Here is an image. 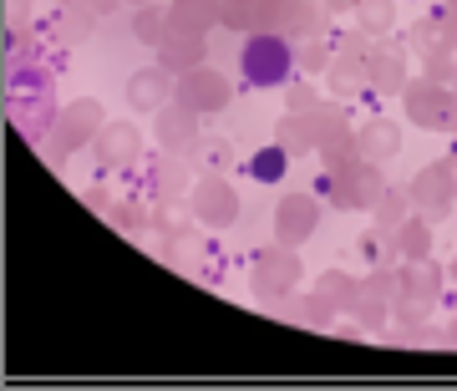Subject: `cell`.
<instances>
[{
  "mask_svg": "<svg viewBox=\"0 0 457 391\" xmlns=\"http://www.w3.org/2000/svg\"><path fill=\"white\" fill-rule=\"evenodd\" d=\"M107 224H112L117 234H147V229H153V209L137 204V198H117L112 213H107Z\"/></svg>",
  "mask_w": 457,
  "mask_h": 391,
  "instance_id": "31",
  "label": "cell"
},
{
  "mask_svg": "<svg viewBox=\"0 0 457 391\" xmlns=\"http://www.w3.org/2000/svg\"><path fill=\"white\" fill-rule=\"evenodd\" d=\"M381 194H386V173H381V163H366V158H361L356 168L330 173V198H336V209H345V213L376 209V198Z\"/></svg>",
  "mask_w": 457,
  "mask_h": 391,
  "instance_id": "8",
  "label": "cell"
},
{
  "mask_svg": "<svg viewBox=\"0 0 457 391\" xmlns=\"http://www.w3.org/2000/svg\"><path fill=\"white\" fill-rule=\"evenodd\" d=\"M351 320H356V326H366V330L376 336V330H386V320H392V300H381V295L361 290L356 305H351Z\"/></svg>",
  "mask_w": 457,
  "mask_h": 391,
  "instance_id": "33",
  "label": "cell"
},
{
  "mask_svg": "<svg viewBox=\"0 0 457 391\" xmlns=\"http://www.w3.org/2000/svg\"><path fill=\"white\" fill-rule=\"evenodd\" d=\"M320 5H326L330 16H351L356 11V0H320Z\"/></svg>",
  "mask_w": 457,
  "mask_h": 391,
  "instance_id": "45",
  "label": "cell"
},
{
  "mask_svg": "<svg viewBox=\"0 0 457 391\" xmlns=\"http://www.w3.org/2000/svg\"><path fill=\"white\" fill-rule=\"evenodd\" d=\"M402 112L411 128L427 132H457V92L447 82H407L402 87Z\"/></svg>",
  "mask_w": 457,
  "mask_h": 391,
  "instance_id": "3",
  "label": "cell"
},
{
  "mask_svg": "<svg viewBox=\"0 0 457 391\" xmlns=\"http://www.w3.org/2000/svg\"><path fill=\"white\" fill-rule=\"evenodd\" d=\"M102 128H107L102 102H92V97L66 102L62 112H56V128H51V147H41V153L51 158V168H66V158H71L77 147H92V143H97Z\"/></svg>",
  "mask_w": 457,
  "mask_h": 391,
  "instance_id": "2",
  "label": "cell"
},
{
  "mask_svg": "<svg viewBox=\"0 0 457 391\" xmlns=\"http://www.w3.org/2000/svg\"><path fill=\"white\" fill-rule=\"evenodd\" d=\"M427 315H432L427 300H407V295H396V300H392V320L402 330H427Z\"/></svg>",
  "mask_w": 457,
  "mask_h": 391,
  "instance_id": "37",
  "label": "cell"
},
{
  "mask_svg": "<svg viewBox=\"0 0 457 391\" xmlns=\"http://www.w3.org/2000/svg\"><path fill=\"white\" fill-rule=\"evenodd\" d=\"M173 102H183V107H194L198 117L209 112H224L228 102H234V87H228V77L219 71V66H194V71H183L179 87H173Z\"/></svg>",
  "mask_w": 457,
  "mask_h": 391,
  "instance_id": "7",
  "label": "cell"
},
{
  "mask_svg": "<svg viewBox=\"0 0 457 391\" xmlns=\"http://www.w3.org/2000/svg\"><path fill=\"white\" fill-rule=\"evenodd\" d=\"M279 92H285V112H315V107L326 102L315 82H295V77H290L285 87H279Z\"/></svg>",
  "mask_w": 457,
  "mask_h": 391,
  "instance_id": "36",
  "label": "cell"
},
{
  "mask_svg": "<svg viewBox=\"0 0 457 391\" xmlns=\"http://www.w3.org/2000/svg\"><path fill=\"white\" fill-rule=\"evenodd\" d=\"M173 87H179V77L168 71V66H137L128 77V102L132 112H158V107H168L173 102Z\"/></svg>",
  "mask_w": 457,
  "mask_h": 391,
  "instance_id": "12",
  "label": "cell"
},
{
  "mask_svg": "<svg viewBox=\"0 0 457 391\" xmlns=\"http://www.w3.org/2000/svg\"><path fill=\"white\" fill-rule=\"evenodd\" d=\"M5 26H31V0H5Z\"/></svg>",
  "mask_w": 457,
  "mask_h": 391,
  "instance_id": "43",
  "label": "cell"
},
{
  "mask_svg": "<svg viewBox=\"0 0 457 391\" xmlns=\"http://www.w3.org/2000/svg\"><path fill=\"white\" fill-rule=\"evenodd\" d=\"M188 209H194V219L204 229L224 234V229L239 224V188H234L224 173H209V179H198L194 188H188Z\"/></svg>",
  "mask_w": 457,
  "mask_h": 391,
  "instance_id": "6",
  "label": "cell"
},
{
  "mask_svg": "<svg viewBox=\"0 0 457 391\" xmlns=\"http://www.w3.org/2000/svg\"><path fill=\"white\" fill-rule=\"evenodd\" d=\"M361 254L371 264H386L396 254V245H392V234H381V229H371V234H361Z\"/></svg>",
  "mask_w": 457,
  "mask_h": 391,
  "instance_id": "41",
  "label": "cell"
},
{
  "mask_svg": "<svg viewBox=\"0 0 457 391\" xmlns=\"http://www.w3.org/2000/svg\"><path fill=\"white\" fill-rule=\"evenodd\" d=\"M447 158H453V163H457V147H453V153H447Z\"/></svg>",
  "mask_w": 457,
  "mask_h": 391,
  "instance_id": "49",
  "label": "cell"
},
{
  "mask_svg": "<svg viewBox=\"0 0 457 391\" xmlns=\"http://www.w3.org/2000/svg\"><path fill=\"white\" fill-rule=\"evenodd\" d=\"M315 224H320V198L315 194H285L275 204V239L279 245L300 249L315 234Z\"/></svg>",
  "mask_w": 457,
  "mask_h": 391,
  "instance_id": "10",
  "label": "cell"
},
{
  "mask_svg": "<svg viewBox=\"0 0 457 391\" xmlns=\"http://www.w3.org/2000/svg\"><path fill=\"white\" fill-rule=\"evenodd\" d=\"M447 275H453V279H457V260H453V264H447Z\"/></svg>",
  "mask_w": 457,
  "mask_h": 391,
  "instance_id": "47",
  "label": "cell"
},
{
  "mask_svg": "<svg viewBox=\"0 0 457 391\" xmlns=\"http://www.w3.org/2000/svg\"><path fill=\"white\" fill-rule=\"evenodd\" d=\"M77 5H82V11H87L92 21H107V16L117 11V5H122V0H77Z\"/></svg>",
  "mask_w": 457,
  "mask_h": 391,
  "instance_id": "44",
  "label": "cell"
},
{
  "mask_svg": "<svg viewBox=\"0 0 457 391\" xmlns=\"http://www.w3.org/2000/svg\"><path fill=\"white\" fill-rule=\"evenodd\" d=\"M315 290L336 305V315H351V305H356V295H361V279L351 270H326V275L315 279Z\"/></svg>",
  "mask_w": 457,
  "mask_h": 391,
  "instance_id": "25",
  "label": "cell"
},
{
  "mask_svg": "<svg viewBox=\"0 0 457 391\" xmlns=\"http://www.w3.org/2000/svg\"><path fill=\"white\" fill-rule=\"evenodd\" d=\"M285 320H295V326H305V330H336V305L320 290L295 295V300H285Z\"/></svg>",
  "mask_w": 457,
  "mask_h": 391,
  "instance_id": "22",
  "label": "cell"
},
{
  "mask_svg": "<svg viewBox=\"0 0 457 391\" xmlns=\"http://www.w3.org/2000/svg\"><path fill=\"white\" fill-rule=\"evenodd\" d=\"M275 143L290 153V158H305V153H315L320 147V132H315V117L311 112H285L275 122Z\"/></svg>",
  "mask_w": 457,
  "mask_h": 391,
  "instance_id": "21",
  "label": "cell"
},
{
  "mask_svg": "<svg viewBox=\"0 0 457 391\" xmlns=\"http://www.w3.org/2000/svg\"><path fill=\"white\" fill-rule=\"evenodd\" d=\"M158 51V66H168L173 77H183V71H194V66L209 62V41L204 36H179V31H168L163 36V46H153Z\"/></svg>",
  "mask_w": 457,
  "mask_h": 391,
  "instance_id": "20",
  "label": "cell"
},
{
  "mask_svg": "<svg viewBox=\"0 0 457 391\" xmlns=\"http://www.w3.org/2000/svg\"><path fill=\"white\" fill-rule=\"evenodd\" d=\"M239 77H245L254 92L285 87L295 77V41L279 36V31H249L245 46H239Z\"/></svg>",
  "mask_w": 457,
  "mask_h": 391,
  "instance_id": "1",
  "label": "cell"
},
{
  "mask_svg": "<svg viewBox=\"0 0 457 391\" xmlns=\"http://www.w3.org/2000/svg\"><path fill=\"white\" fill-rule=\"evenodd\" d=\"M82 204H87L92 213H102V219H107L117 198H112V188H102V183H87V188H82Z\"/></svg>",
  "mask_w": 457,
  "mask_h": 391,
  "instance_id": "42",
  "label": "cell"
},
{
  "mask_svg": "<svg viewBox=\"0 0 457 391\" xmlns=\"http://www.w3.org/2000/svg\"><path fill=\"white\" fill-rule=\"evenodd\" d=\"M188 188H194V168L183 163V153L147 158V194L153 198H188Z\"/></svg>",
  "mask_w": 457,
  "mask_h": 391,
  "instance_id": "14",
  "label": "cell"
},
{
  "mask_svg": "<svg viewBox=\"0 0 457 391\" xmlns=\"http://www.w3.org/2000/svg\"><path fill=\"white\" fill-rule=\"evenodd\" d=\"M300 279H305V264H300V254L290 245H279V239H275V249H260L254 264H249V285H254L260 300H285V295L300 290Z\"/></svg>",
  "mask_w": 457,
  "mask_h": 391,
  "instance_id": "5",
  "label": "cell"
},
{
  "mask_svg": "<svg viewBox=\"0 0 457 391\" xmlns=\"http://www.w3.org/2000/svg\"><path fill=\"white\" fill-rule=\"evenodd\" d=\"M320 153V163H326V173H345V168L361 163V147H356V128L336 132V137H326V143L315 147Z\"/></svg>",
  "mask_w": 457,
  "mask_h": 391,
  "instance_id": "27",
  "label": "cell"
},
{
  "mask_svg": "<svg viewBox=\"0 0 457 391\" xmlns=\"http://www.w3.org/2000/svg\"><path fill=\"white\" fill-rule=\"evenodd\" d=\"M285 168H290V153L275 143V147H260V153L245 163V173L254 183H279V179H285Z\"/></svg>",
  "mask_w": 457,
  "mask_h": 391,
  "instance_id": "32",
  "label": "cell"
},
{
  "mask_svg": "<svg viewBox=\"0 0 457 391\" xmlns=\"http://www.w3.org/2000/svg\"><path fill=\"white\" fill-rule=\"evenodd\" d=\"M56 112L62 107H51V92H11V128H21L41 147V132L56 128Z\"/></svg>",
  "mask_w": 457,
  "mask_h": 391,
  "instance_id": "13",
  "label": "cell"
},
{
  "mask_svg": "<svg viewBox=\"0 0 457 391\" xmlns=\"http://www.w3.org/2000/svg\"><path fill=\"white\" fill-rule=\"evenodd\" d=\"M153 137H158L163 153H188V147L204 137V132H198V112L194 107H183V102L158 107V112H153Z\"/></svg>",
  "mask_w": 457,
  "mask_h": 391,
  "instance_id": "11",
  "label": "cell"
},
{
  "mask_svg": "<svg viewBox=\"0 0 457 391\" xmlns=\"http://www.w3.org/2000/svg\"><path fill=\"white\" fill-rule=\"evenodd\" d=\"M188 168H194L198 179L234 168V143H224V137H198V143L188 147Z\"/></svg>",
  "mask_w": 457,
  "mask_h": 391,
  "instance_id": "23",
  "label": "cell"
},
{
  "mask_svg": "<svg viewBox=\"0 0 457 391\" xmlns=\"http://www.w3.org/2000/svg\"><path fill=\"white\" fill-rule=\"evenodd\" d=\"M356 31H366L371 41H381V36L396 26V0H356Z\"/></svg>",
  "mask_w": 457,
  "mask_h": 391,
  "instance_id": "26",
  "label": "cell"
},
{
  "mask_svg": "<svg viewBox=\"0 0 457 391\" xmlns=\"http://www.w3.org/2000/svg\"><path fill=\"white\" fill-rule=\"evenodd\" d=\"M442 345H457V320L447 326V336H442Z\"/></svg>",
  "mask_w": 457,
  "mask_h": 391,
  "instance_id": "46",
  "label": "cell"
},
{
  "mask_svg": "<svg viewBox=\"0 0 457 391\" xmlns=\"http://www.w3.org/2000/svg\"><path fill=\"white\" fill-rule=\"evenodd\" d=\"M407 194H411V209L437 229L442 219L457 209V163L453 158H437V163L417 168V179L407 183Z\"/></svg>",
  "mask_w": 457,
  "mask_h": 391,
  "instance_id": "4",
  "label": "cell"
},
{
  "mask_svg": "<svg viewBox=\"0 0 457 391\" xmlns=\"http://www.w3.org/2000/svg\"><path fill=\"white\" fill-rule=\"evenodd\" d=\"M132 36H137L143 46H163V36H168V11H158V5H143V11L132 16Z\"/></svg>",
  "mask_w": 457,
  "mask_h": 391,
  "instance_id": "34",
  "label": "cell"
},
{
  "mask_svg": "<svg viewBox=\"0 0 457 391\" xmlns=\"http://www.w3.org/2000/svg\"><path fill=\"white\" fill-rule=\"evenodd\" d=\"M447 87H453V92H457V71H453V82H447Z\"/></svg>",
  "mask_w": 457,
  "mask_h": 391,
  "instance_id": "48",
  "label": "cell"
},
{
  "mask_svg": "<svg viewBox=\"0 0 457 391\" xmlns=\"http://www.w3.org/2000/svg\"><path fill=\"white\" fill-rule=\"evenodd\" d=\"M396 285H402V295H407V300H427V305H437L442 285H447V270H442L432 254H427V260H402Z\"/></svg>",
  "mask_w": 457,
  "mask_h": 391,
  "instance_id": "16",
  "label": "cell"
},
{
  "mask_svg": "<svg viewBox=\"0 0 457 391\" xmlns=\"http://www.w3.org/2000/svg\"><path fill=\"white\" fill-rule=\"evenodd\" d=\"M326 26H330V11L320 0H290L285 21H279V36H290V41H320Z\"/></svg>",
  "mask_w": 457,
  "mask_h": 391,
  "instance_id": "19",
  "label": "cell"
},
{
  "mask_svg": "<svg viewBox=\"0 0 457 391\" xmlns=\"http://www.w3.org/2000/svg\"><path fill=\"white\" fill-rule=\"evenodd\" d=\"M447 5H453V11H457V0H447Z\"/></svg>",
  "mask_w": 457,
  "mask_h": 391,
  "instance_id": "51",
  "label": "cell"
},
{
  "mask_svg": "<svg viewBox=\"0 0 457 391\" xmlns=\"http://www.w3.org/2000/svg\"><path fill=\"white\" fill-rule=\"evenodd\" d=\"M422 71H427V82H453V71H457L453 46H432V51H422Z\"/></svg>",
  "mask_w": 457,
  "mask_h": 391,
  "instance_id": "38",
  "label": "cell"
},
{
  "mask_svg": "<svg viewBox=\"0 0 457 391\" xmlns=\"http://www.w3.org/2000/svg\"><path fill=\"white\" fill-rule=\"evenodd\" d=\"M92 158H97L102 173H132L143 163V128L132 122H107L92 143Z\"/></svg>",
  "mask_w": 457,
  "mask_h": 391,
  "instance_id": "9",
  "label": "cell"
},
{
  "mask_svg": "<svg viewBox=\"0 0 457 391\" xmlns=\"http://www.w3.org/2000/svg\"><path fill=\"white\" fill-rule=\"evenodd\" d=\"M407 46H417V51H432V46H442V36H437V16H432V11L411 21V31H407Z\"/></svg>",
  "mask_w": 457,
  "mask_h": 391,
  "instance_id": "40",
  "label": "cell"
},
{
  "mask_svg": "<svg viewBox=\"0 0 457 391\" xmlns=\"http://www.w3.org/2000/svg\"><path fill=\"white\" fill-rule=\"evenodd\" d=\"M326 87H330V92H336L341 102L361 97V92H366V66L345 62V56H330V66H326Z\"/></svg>",
  "mask_w": 457,
  "mask_h": 391,
  "instance_id": "29",
  "label": "cell"
},
{
  "mask_svg": "<svg viewBox=\"0 0 457 391\" xmlns=\"http://www.w3.org/2000/svg\"><path fill=\"white\" fill-rule=\"evenodd\" d=\"M285 5H290V0H249V11H254V31H279Z\"/></svg>",
  "mask_w": 457,
  "mask_h": 391,
  "instance_id": "39",
  "label": "cell"
},
{
  "mask_svg": "<svg viewBox=\"0 0 457 391\" xmlns=\"http://www.w3.org/2000/svg\"><path fill=\"white\" fill-rule=\"evenodd\" d=\"M92 26H97V21L87 16V11L77 5V0H66L62 11L51 16V36H62L66 46H77V41H87V36H92Z\"/></svg>",
  "mask_w": 457,
  "mask_h": 391,
  "instance_id": "30",
  "label": "cell"
},
{
  "mask_svg": "<svg viewBox=\"0 0 457 391\" xmlns=\"http://www.w3.org/2000/svg\"><path fill=\"white\" fill-rule=\"evenodd\" d=\"M392 245H396V254H402V260H427V254H432V224H427L422 213H411L407 224L396 229L392 234Z\"/></svg>",
  "mask_w": 457,
  "mask_h": 391,
  "instance_id": "24",
  "label": "cell"
},
{
  "mask_svg": "<svg viewBox=\"0 0 457 391\" xmlns=\"http://www.w3.org/2000/svg\"><path fill=\"white\" fill-rule=\"evenodd\" d=\"M371 213H376V229H381V234H396V229L411 219V194H407V188H392V183H386V194L376 198Z\"/></svg>",
  "mask_w": 457,
  "mask_h": 391,
  "instance_id": "28",
  "label": "cell"
},
{
  "mask_svg": "<svg viewBox=\"0 0 457 391\" xmlns=\"http://www.w3.org/2000/svg\"><path fill=\"white\" fill-rule=\"evenodd\" d=\"M356 147L366 163H392L396 153H402V128H396L392 117H371V122L356 128Z\"/></svg>",
  "mask_w": 457,
  "mask_h": 391,
  "instance_id": "18",
  "label": "cell"
},
{
  "mask_svg": "<svg viewBox=\"0 0 457 391\" xmlns=\"http://www.w3.org/2000/svg\"><path fill=\"white\" fill-rule=\"evenodd\" d=\"M407 87V46H371V66H366V92L392 97Z\"/></svg>",
  "mask_w": 457,
  "mask_h": 391,
  "instance_id": "15",
  "label": "cell"
},
{
  "mask_svg": "<svg viewBox=\"0 0 457 391\" xmlns=\"http://www.w3.org/2000/svg\"><path fill=\"white\" fill-rule=\"evenodd\" d=\"M213 26H224V0H173L168 5V31L209 36Z\"/></svg>",
  "mask_w": 457,
  "mask_h": 391,
  "instance_id": "17",
  "label": "cell"
},
{
  "mask_svg": "<svg viewBox=\"0 0 457 391\" xmlns=\"http://www.w3.org/2000/svg\"><path fill=\"white\" fill-rule=\"evenodd\" d=\"M336 51L326 46V41H295V66L305 71V77H326V66Z\"/></svg>",
  "mask_w": 457,
  "mask_h": 391,
  "instance_id": "35",
  "label": "cell"
},
{
  "mask_svg": "<svg viewBox=\"0 0 457 391\" xmlns=\"http://www.w3.org/2000/svg\"><path fill=\"white\" fill-rule=\"evenodd\" d=\"M132 5H147V0H132Z\"/></svg>",
  "mask_w": 457,
  "mask_h": 391,
  "instance_id": "50",
  "label": "cell"
}]
</instances>
